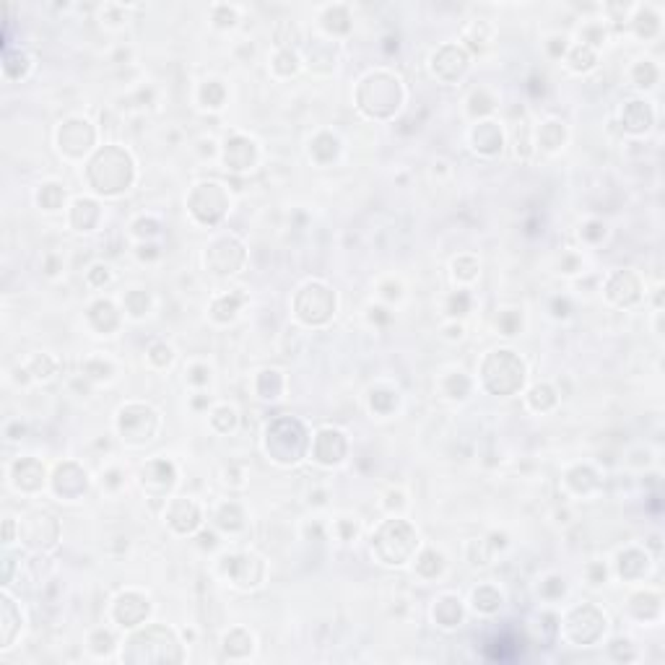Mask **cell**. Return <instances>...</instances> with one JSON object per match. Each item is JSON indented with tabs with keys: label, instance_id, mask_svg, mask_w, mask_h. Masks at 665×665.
<instances>
[{
	"label": "cell",
	"instance_id": "cell-1",
	"mask_svg": "<svg viewBox=\"0 0 665 665\" xmlns=\"http://www.w3.org/2000/svg\"><path fill=\"white\" fill-rule=\"evenodd\" d=\"M413 533L406 522H387L385 528L379 530L377 536V551L387 564H401L411 553L413 544H401V541H411Z\"/></svg>",
	"mask_w": 665,
	"mask_h": 665
},
{
	"label": "cell",
	"instance_id": "cell-2",
	"mask_svg": "<svg viewBox=\"0 0 665 665\" xmlns=\"http://www.w3.org/2000/svg\"><path fill=\"white\" fill-rule=\"evenodd\" d=\"M572 60H575V68H585V65H590V53L588 50H577Z\"/></svg>",
	"mask_w": 665,
	"mask_h": 665
}]
</instances>
